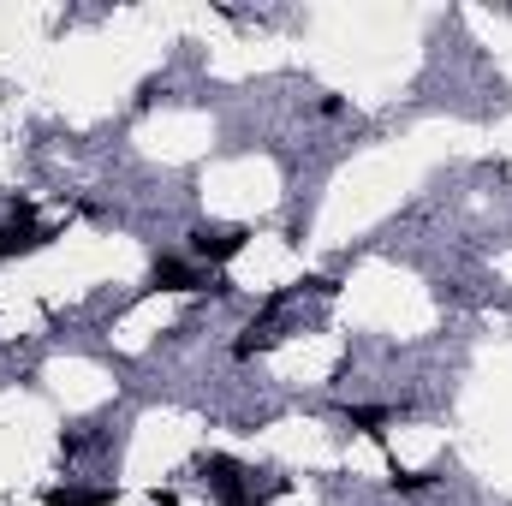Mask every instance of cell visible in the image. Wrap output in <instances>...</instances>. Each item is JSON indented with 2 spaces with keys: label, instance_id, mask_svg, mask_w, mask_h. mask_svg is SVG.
<instances>
[{
  "label": "cell",
  "instance_id": "obj_2",
  "mask_svg": "<svg viewBox=\"0 0 512 506\" xmlns=\"http://www.w3.org/2000/svg\"><path fill=\"white\" fill-rule=\"evenodd\" d=\"M149 280H155L161 292H203V286H209V274H203L197 262H185V256H155Z\"/></svg>",
  "mask_w": 512,
  "mask_h": 506
},
{
  "label": "cell",
  "instance_id": "obj_1",
  "mask_svg": "<svg viewBox=\"0 0 512 506\" xmlns=\"http://www.w3.org/2000/svg\"><path fill=\"white\" fill-rule=\"evenodd\" d=\"M245 251V233L239 227H197L191 233V262H227V256H239Z\"/></svg>",
  "mask_w": 512,
  "mask_h": 506
},
{
  "label": "cell",
  "instance_id": "obj_3",
  "mask_svg": "<svg viewBox=\"0 0 512 506\" xmlns=\"http://www.w3.org/2000/svg\"><path fill=\"white\" fill-rule=\"evenodd\" d=\"M42 501H48V506H102V501H114V489H78V483H54V489H42Z\"/></svg>",
  "mask_w": 512,
  "mask_h": 506
}]
</instances>
